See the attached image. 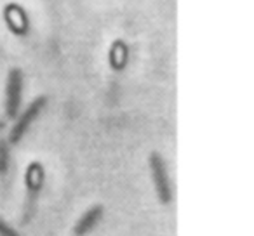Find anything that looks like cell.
Wrapping results in <instances>:
<instances>
[{
	"label": "cell",
	"instance_id": "cell-1",
	"mask_svg": "<svg viewBox=\"0 0 254 236\" xmlns=\"http://www.w3.org/2000/svg\"><path fill=\"white\" fill-rule=\"evenodd\" d=\"M150 169H152L153 184H155L157 194H159L160 201L164 205L173 201V186L169 183V176H167V167L164 158L159 153H152L150 155Z\"/></svg>",
	"mask_w": 254,
	"mask_h": 236
},
{
	"label": "cell",
	"instance_id": "cell-2",
	"mask_svg": "<svg viewBox=\"0 0 254 236\" xmlns=\"http://www.w3.org/2000/svg\"><path fill=\"white\" fill-rule=\"evenodd\" d=\"M46 104H47V97L40 95V97H37L35 101L18 116V120H16L14 127H12V131H11V136H9V141H11L12 144H18V142L21 141L23 136H25L26 131L30 129V125L35 122V118L40 115V111L46 108Z\"/></svg>",
	"mask_w": 254,
	"mask_h": 236
},
{
	"label": "cell",
	"instance_id": "cell-3",
	"mask_svg": "<svg viewBox=\"0 0 254 236\" xmlns=\"http://www.w3.org/2000/svg\"><path fill=\"white\" fill-rule=\"evenodd\" d=\"M21 95H23V73L21 70L14 68L11 70L7 78V99H5V111L9 118H16L21 106Z\"/></svg>",
	"mask_w": 254,
	"mask_h": 236
},
{
	"label": "cell",
	"instance_id": "cell-4",
	"mask_svg": "<svg viewBox=\"0 0 254 236\" xmlns=\"http://www.w3.org/2000/svg\"><path fill=\"white\" fill-rule=\"evenodd\" d=\"M44 183V170L39 162L32 163L28 167V174H26V184H28V198H26V212H25V222L30 221V215L33 214V207H35L37 196L40 193V188Z\"/></svg>",
	"mask_w": 254,
	"mask_h": 236
},
{
	"label": "cell",
	"instance_id": "cell-5",
	"mask_svg": "<svg viewBox=\"0 0 254 236\" xmlns=\"http://www.w3.org/2000/svg\"><path fill=\"white\" fill-rule=\"evenodd\" d=\"M103 217V207L101 205H94L92 208H89L80 219H78L77 226H75V236H84L94 228L99 222V219Z\"/></svg>",
	"mask_w": 254,
	"mask_h": 236
},
{
	"label": "cell",
	"instance_id": "cell-6",
	"mask_svg": "<svg viewBox=\"0 0 254 236\" xmlns=\"http://www.w3.org/2000/svg\"><path fill=\"white\" fill-rule=\"evenodd\" d=\"M9 170V148L5 141H0V176H5Z\"/></svg>",
	"mask_w": 254,
	"mask_h": 236
},
{
	"label": "cell",
	"instance_id": "cell-7",
	"mask_svg": "<svg viewBox=\"0 0 254 236\" xmlns=\"http://www.w3.org/2000/svg\"><path fill=\"white\" fill-rule=\"evenodd\" d=\"M0 236H19L7 222H4V219H0Z\"/></svg>",
	"mask_w": 254,
	"mask_h": 236
}]
</instances>
